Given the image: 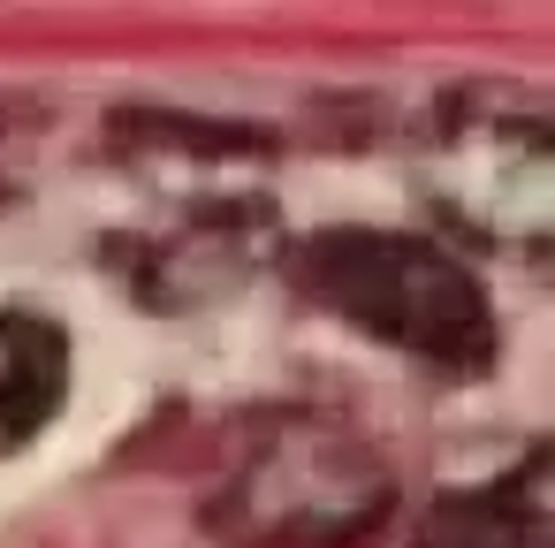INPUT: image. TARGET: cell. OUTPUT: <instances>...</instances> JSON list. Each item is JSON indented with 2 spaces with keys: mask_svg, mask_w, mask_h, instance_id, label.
<instances>
[{
  "mask_svg": "<svg viewBox=\"0 0 555 548\" xmlns=\"http://www.w3.org/2000/svg\"><path fill=\"white\" fill-rule=\"evenodd\" d=\"M396 472L373 434L335 411H267L206 502L236 548H358L388 525Z\"/></svg>",
  "mask_w": 555,
  "mask_h": 548,
  "instance_id": "1",
  "label": "cell"
},
{
  "mask_svg": "<svg viewBox=\"0 0 555 548\" xmlns=\"http://www.w3.org/2000/svg\"><path fill=\"white\" fill-rule=\"evenodd\" d=\"M289 282L320 313L350 320L358 335H373V343H388V351H403L434 373H487L494 351H502L487 290L434 237L320 229L312 244L289 252Z\"/></svg>",
  "mask_w": 555,
  "mask_h": 548,
  "instance_id": "2",
  "label": "cell"
},
{
  "mask_svg": "<svg viewBox=\"0 0 555 548\" xmlns=\"http://www.w3.org/2000/svg\"><path fill=\"white\" fill-rule=\"evenodd\" d=\"M418 191L449 229L494 252L540 259L555 237V130L532 92H456L418 145Z\"/></svg>",
  "mask_w": 555,
  "mask_h": 548,
  "instance_id": "3",
  "label": "cell"
},
{
  "mask_svg": "<svg viewBox=\"0 0 555 548\" xmlns=\"http://www.w3.org/2000/svg\"><path fill=\"white\" fill-rule=\"evenodd\" d=\"M555 449L532 442L509 472L434 495L418 518V548H555Z\"/></svg>",
  "mask_w": 555,
  "mask_h": 548,
  "instance_id": "4",
  "label": "cell"
},
{
  "mask_svg": "<svg viewBox=\"0 0 555 548\" xmlns=\"http://www.w3.org/2000/svg\"><path fill=\"white\" fill-rule=\"evenodd\" d=\"M69 396V335L47 313H0V457L31 449Z\"/></svg>",
  "mask_w": 555,
  "mask_h": 548,
  "instance_id": "5",
  "label": "cell"
}]
</instances>
